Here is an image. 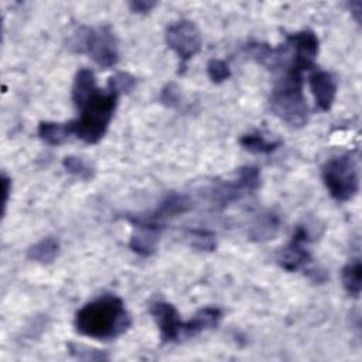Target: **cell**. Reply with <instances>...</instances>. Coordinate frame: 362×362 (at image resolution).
I'll return each mask as SVG.
<instances>
[{"instance_id":"cell-12","label":"cell","mask_w":362,"mask_h":362,"mask_svg":"<svg viewBox=\"0 0 362 362\" xmlns=\"http://www.w3.org/2000/svg\"><path fill=\"white\" fill-rule=\"evenodd\" d=\"M310 88L320 110L331 109L337 96V79L331 72L317 71L310 76Z\"/></svg>"},{"instance_id":"cell-15","label":"cell","mask_w":362,"mask_h":362,"mask_svg":"<svg viewBox=\"0 0 362 362\" xmlns=\"http://www.w3.org/2000/svg\"><path fill=\"white\" fill-rule=\"evenodd\" d=\"M98 90L95 75L90 69L82 68L76 72L72 85V100L78 109H81L89 98Z\"/></svg>"},{"instance_id":"cell-5","label":"cell","mask_w":362,"mask_h":362,"mask_svg":"<svg viewBox=\"0 0 362 362\" xmlns=\"http://www.w3.org/2000/svg\"><path fill=\"white\" fill-rule=\"evenodd\" d=\"M322 180L331 197L339 202L352 199L359 189L358 167L349 154L329 158L322 167Z\"/></svg>"},{"instance_id":"cell-1","label":"cell","mask_w":362,"mask_h":362,"mask_svg":"<svg viewBox=\"0 0 362 362\" xmlns=\"http://www.w3.org/2000/svg\"><path fill=\"white\" fill-rule=\"evenodd\" d=\"M132 318L123 301L116 296H102L85 304L75 315V328L93 339H113L126 332Z\"/></svg>"},{"instance_id":"cell-19","label":"cell","mask_w":362,"mask_h":362,"mask_svg":"<svg viewBox=\"0 0 362 362\" xmlns=\"http://www.w3.org/2000/svg\"><path fill=\"white\" fill-rule=\"evenodd\" d=\"M240 144L252 151V153H260V154H269L272 151H274L280 144L281 141L279 140H267L266 136H263L262 133L259 132H255V133H249V134H245L242 139H240Z\"/></svg>"},{"instance_id":"cell-17","label":"cell","mask_w":362,"mask_h":362,"mask_svg":"<svg viewBox=\"0 0 362 362\" xmlns=\"http://www.w3.org/2000/svg\"><path fill=\"white\" fill-rule=\"evenodd\" d=\"M58 252H59L58 240L54 238H44L28 247L27 257L33 262L48 264L58 256Z\"/></svg>"},{"instance_id":"cell-3","label":"cell","mask_w":362,"mask_h":362,"mask_svg":"<svg viewBox=\"0 0 362 362\" xmlns=\"http://www.w3.org/2000/svg\"><path fill=\"white\" fill-rule=\"evenodd\" d=\"M270 106L276 116L291 127H303L308 119V106L303 95L300 72L287 71L270 95Z\"/></svg>"},{"instance_id":"cell-24","label":"cell","mask_w":362,"mask_h":362,"mask_svg":"<svg viewBox=\"0 0 362 362\" xmlns=\"http://www.w3.org/2000/svg\"><path fill=\"white\" fill-rule=\"evenodd\" d=\"M160 100L163 105L170 107H177L181 103V90L175 83H167L160 93Z\"/></svg>"},{"instance_id":"cell-25","label":"cell","mask_w":362,"mask_h":362,"mask_svg":"<svg viewBox=\"0 0 362 362\" xmlns=\"http://www.w3.org/2000/svg\"><path fill=\"white\" fill-rule=\"evenodd\" d=\"M69 352L79 358V359H90V361H96V359H107L106 355H103V352L96 351V349H90L88 346L83 345H75V344H69L68 345Z\"/></svg>"},{"instance_id":"cell-11","label":"cell","mask_w":362,"mask_h":362,"mask_svg":"<svg viewBox=\"0 0 362 362\" xmlns=\"http://www.w3.org/2000/svg\"><path fill=\"white\" fill-rule=\"evenodd\" d=\"M130 221L137 228V232L130 239L132 250L141 256H150L156 250L161 226L146 218H134Z\"/></svg>"},{"instance_id":"cell-26","label":"cell","mask_w":362,"mask_h":362,"mask_svg":"<svg viewBox=\"0 0 362 362\" xmlns=\"http://www.w3.org/2000/svg\"><path fill=\"white\" fill-rule=\"evenodd\" d=\"M157 3L156 1H150V0H134L129 3V7L133 13H148L153 7H156Z\"/></svg>"},{"instance_id":"cell-6","label":"cell","mask_w":362,"mask_h":362,"mask_svg":"<svg viewBox=\"0 0 362 362\" xmlns=\"http://www.w3.org/2000/svg\"><path fill=\"white\" fill-rule=\"evenodd\" d=\"M165 42L180 57L181 62L185 64L189 58L199 52L202 37L195 23L181 20L167 27Z\"/></svg>"},{"instance_id":"cell-20","label":"cell","mask_w":362,"mask_h":362,"mask_svg":"<svg viewBox=\"0 0 362 362\" xmlns=\"http://www.w3.org/2000/svg\"><path fill=\"white\" fill-rule=\"evenodd\" d=\"M62 165L69 174L83 181H89L95 175V170L92 168V165L86 163L83 158L76 156H66L62 161Z\"/></svg>"},{"instance_id":"cell-14","label":"cell","mask_w":362,"mask_h":362,"mask_svg":"<svg viewBox=\"0 0 362 362\" xmlns=\"http://www.w3.org/2000/svg\"><path fill=\"white\" fill-rule=\"evenodd\" d=\"M191 208V201L187 195L182 194H168L157 206V209L148 215L146 219L156 222L157 219H163V218H170V216H177L180 214L187 212Z\"/></svg>"},{"instance_id":"cell-16","label":"cell","mask_w":362,"mask_h":362,"mask_svg":"<svg viewBox=\"0 0 362 362\" xmlns=\"http://www.w3.org/2000/svg\"><path fill=\"white\" fill-rule=\"evenodd\" d=\"M38 137L49 146L62 144L72 134L71 123H57V122H41L37 130Z\"/></svg>"},{"instance_id":"cell-9","label":"cell","mask_w":362,"mask_h":362,"mask_svg":"<svg viewBox=\"0 0 362 362\" xmlns=\"http://www.w3.org/2000/svg\"><path fill=\"white\" fill-rule=\"evenodd\" d=\"M310 242V233L305 226H297L291 240L281 249L279 255V263L287 272H296L304 267L310 260L311 255L307 249Z\"/></svg>"},{"instance_id":"cell-7","label":"cell","mask_w":362,"mask_h":362,"mask_svg":"<svg viewBox=\"0 0 362 362\" xmlns=\"http://www.w3.org/2000/svg\"><path fill=\"white\" fill-rule=\"evenodd\" d=\"M287 47L290 51V65L287 71L303 72L310 69L318 54V38L310 30H303L300 33L287 37Z\"/></svg>"},{"instance_id":"cell-2","label":"cell","mask_w":362,"mask_h":362,"mask_svg":"<svg viewBox=\"0 0 362 362\" xmlns=\"http://www.w3.org/2000/svg\"><path fill=\"white\" fill-rule=\"evenodd\" d=\"M117 99L119 95L115 90L107 88L102 92L98 89L79 109L81 116L69 122L72 134L88 144L98 143L109 127L117 106Z\"/></svg>"},{"instance_id":"cell-22","label":"cell","mask_w":362,"mask_h":362,"mask_svg":"<svg viewBox=\"0 0 362 362\" xmlns=\"http://www.w3.org/2000/svg\"><path fill=\"white\" fill-rule=\"evenodd\" d=\"M206 72L209 79L215 83H221L230 76L229 65L222 59H211L206 65Z\"/></svg>"},{"instance_id":"cell-21","label":"cell","mask_w":362,"mask_h":362,"mask_svg":"<svg viewBox=\"0 0 362 362\" xmlns=\"http://www.w3.org/2000/svg\"><path fill=\"white\" fill-rule=\"evenodd\" d=\"M134 85H136V78L129 72H117L107 82V88L115 90L119 96L122 93H129L134 88Z\"/></svg>"},{"instance_id":"cell-10","label":"cell","mask_w":362,"mask_h":362,"mask_svg":"<svg viewBox=\"0 0 362 362\" xmlns=\"http://www.w3.org/2000/svg\"><path fill=\"white\" fill-rule=\"evenodd\" d=\"M150 314L158 325L163 342H173L182 337V321L175 307L165 301H156L150 307Z\"/></svg>"},{"instance_id":"cell-8","label":"cell","mask_w":362,"mask_h":362,"mask_svg":"<svg viewBox=\"0 0 362 362\" xmlns=\"http://www.w3.org/2000/svg\"><path fill=\"white\" fill-rule=\"evenodd\" d=\"M260 184V175L255 167H242L238 171L236 180L225 182L214 189L212 201L221 206L242 198L247 192L255 191Z\"/></svg>"},{"instance_id":"cell-18","label":"cell","mask_w":362,"mask_h":362,"mask_svg":"<svg viewBox=\"0 0 362 362\" xmlns=\"http://www.w3.org/2000/svg\"><path fill=\"white\" fill-rule=\"evenodd\" d=\"M342 284L348 294L358 297L362 290V266L359 259L351 260L342 269Z\"/></svg>"},{"instance_id":"cell-13","label":"cell","mask_w":362,"mask_h":362,"mask_svg":"<svg viewBox=\"0 0 362 362\" xmlns=\"http://www.w3.org/2000/svg\"><path fill=\"white\" fill-rule=\"evenodd\" d=\"M222 318V313L216 307H205L201 308L191 320L182 324V335L191 337L201 331L215 328Z\"/></svg>"},{"instance_id":"cell-4","label":"cell","mask_w":362,"mask_h":362,"mask_svg":"<svg viewBox=\"0 0 362 362\" xmlns=\"http://www.w3.org/2000/svg\"><path fill=\"white\" fill-rule=\"evenodd\" d=\"M72 47L78 52H86L100 68H110L119 59L117 40L109 25L98 28L81 27L72 40Z\"/></svg>"},{"instance_id":"cell-23","label":"cell","mask_w":362,"mask_h":362,"mask_svg":"<svg viewBox=\"0 0 362 362\" xmlns=\"http://www.w3.org/2000/svg\"><path fill=\"white\" fill-rule=\"evenodd\" d=\"M189 235H191V245L199 250H214L216 246L214 233L208 230L195 229V230H191Z\"/></svg>"}]
</instances>
